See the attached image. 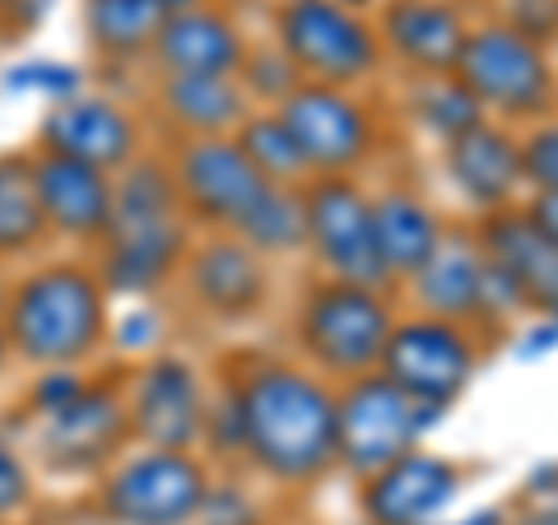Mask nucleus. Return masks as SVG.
I'll return each mask as SVG.
<instances>
[{"label":"nucleus","instance_id":"nucleus-1","mask_svg":"<svg viewBox=\"0 0 558 525\" xmlns=\"http://www.w3.org/2000/svg\"><path fill=\"white\" fill-rule=\"evenodd\" d=\"M247 451L279 479H312L340 451V410L317 381L284 367L256 373L238 391Z\"/></svg>","mask_w":558,"mask_h":525},{"label":"nucleus","instance_id":"nucleus-2","mask_svg":"<svg viewBox=\"0 0 558 525\" xmlns=\"http://www.w3.org/2000/svg\"><path fill=\"white\" fill-rule=\"evenodd\" d=\"M178 252L172 196L159 168H135L131 182L112 196L108 219V284L121 293H140L159 284Z\"/></svg>","mask_w":558,"mask_h":525},{"label":"nucleus","instance_id":"nucleus-3","mask_svg":"<svg viewBox=\"0 0 558 525\" xmlns=\"http://www.w3.org/2000/svg\"><path fill=\"white\" fill-rule=\"evenodd\" d=\"M102 326V303L89 274L80 270H47L28 279L14 297L10 330L20 349L38 363H70L89 354Z\"/></svg>","mask_w":558,"mask_h":525},{"label":"nucleus","instance_id":"nucleus-4","mask_svg":"<svg viewBox=\"0 0 558 525\" xmlns=\"http://www.w3.org/2000/svg\"><path fill=\"white\" fill-rule=\"evenodd\" d=\"M340 456L359 475H381L391 461L410 456L414 437L433 424V410L410 400L387 377H368L340 400Z\"/></svg>","mask_w":558,"mask_h":525},{"label":"nucleus","instance_id":"nucleus-5","mask_svg":"<svg viewBox=\"0 0 558 525\" xmlns=\"http://www.w3.org/2000/svg\"><path fill=\"white\" fill-rule=\"evenodd\" d=\"M303 340L336 373H363L387 354L391 321L363 284H330L312 293L303 312Z\"/></svg>","mask_w":558,"mask_h":525},{"label":"nucleus","instance_id":"nucleus-6","mask_svg":"<svg viewBox=\"0 0 558 525\" xmlns=\"http://www.w3.org/2000/svg\"><path fill=\"white\" fill-rule=\"evenodd\" d=\"M461 89L475 102H494L502 112H531L549 98V65L531 38L512 28L470 33L457 61Z\"/></svg>","mask_w":558,"mask_h":525},{"label":"nucleus","instance_id":"nucleus-7","mask_svg":"<svg viewBox=\"0 0 558 525\" xmlns=\"http://www.w3.org/2000/svg\"><path fill=\"white\" fill-rule=\"evenodd\" d=\"M279 38L284 57L317 80H354L377 61L373 33L336 0H289L279 14Z\"/></svg>","mask_w":558,"mask_h":525},{"label":"nucleus","instance_id":"nucleus-8","mask_svg":"<svg viewBox=\"0 0 558 525\" xmlns=\"http://www.w3.org/2000/svg\"><path fill=\"white\" fill-rule=\"evenodd\" d=\"M381 363H387L391 387H400L410 400H418V405H428V410L457 400L465 391V381H470V367H475L465 340L442 321L400 326L396 335L387 340Z\"/></svg>","mask_w":558,"mask_h":525},{"label":"nucleus","instance_id":"nucleus-9","mask_svg":"<svg viewBox=\"0 0 558 525\" xmlns=\"http://www.w3.org/2000/svg\"><path fill=\"white\" fill-rule=\"evenodd\" d=\"M205 502V475L182 451L131 461L108 488V512L121 525H182Z\"/></svg>","mask_w":558,"mask_h":525},{"label":"nucleus","instance_id":"nucleus-10","mask_svg":"<svg viewBox=\"0 0 558 525\" xmlns=\"http://www.w3.org/2000/svg\"><path fill=\"white\" fill-rule=\"evenodd\" d=\"M307 209V237L322 247V256L344 274V284H377L387 279L373 242V205L349 182H322L303 200Z\"/></svg>","mask_w":558,"mask_h":525},{"label":"nucleus","instance_id":"nucleus-11","mask_svg":"<svg viewBox=\"0 0 558 525\" xmlns=\"http://www.w3.org/2000/svg\"><path fill=\"white\" fill-rule=\"evenodd\" d=\"M182 191L201 215L242 233V223L260 209V200L275 191V182L260 178L247 154L229 145V139H201L182 159Z\"/></svg>","mask_w":558,"mask_h":525},{"label":"nucleus","instance_id":"nucleus-12","mask_svg":"<svg viewBox=\"0 0 558 525\" xmlns=\"http://www.w3.org/2000/svg\"><path fill=\"white\" fill-rule=\"evenodd\" d=\"M279 121L289 126L307 168H326V172L349 168V163H359L363 145H368V121H363V112L344 94L326 89V84L293 89L284 98Z\"/></svg>","mask_w":558,"mask_h":525},{"label":"nucleus","instance_id":"nucleus-13","mask_svg":"<svg viewBox=\"0 0 558 525\" xmlns=\"http://www.w3.org/2000/svg\"><path fill=\"white\" fill-rule=\"evenodd\" d=\"M457 493V469L438 456H400L368 488V516L377 525H424Z\"/></svg>","mask_w":558,"mask_h":525},{"label":"nucleus","instance_id":"nucleus-14","mask_svg":"<svg viewBox=\"0 0 558 525\" xmlns=\"http://www.w3.org/2000/svg\"><path fill=\"white\" fill-rule=\"evenodd\" d=\"M43 139L51 154L89 168H117L126 163V154L135 149V131L112 102L102 98H80V102H61L57 112L43 121Z\"/></svg>","mask_w":558,"mask_h":525},{"label":"nucleus","instance_id":"nucleus-15","mask_svg":"<svg viewBox=\"0 0 558 525\" xmlns=\"http://www.w3.org/2000/svg\"><path fill=\"white\" fill-rule=\"evenodd\" d=\"M33 191H38L43 219H51L61 233H98L112 219V191L102 182V172L89 163L47 154L43 163H33Z\"/></svg>","mask_w":558,"mask_h":525},{"label":"nucleus","instance_id":"nucleus-16","mask_svg":"<svg viewBox=\"0 0 558 525\" xmlns=\"http://www.w3.org/2000/svg\"><path fill=\"white\" fill-rule=\"evenodd\" d=\"M135 428L159 451H182L201 432V387L182 363H154L140 377Z\"/></svg>","mask_w":558,"mask_h":525},{"label":"nucleus","instance_id":"nucleus-17","mask_svg":"<svg viewBox=\"0 0 558 525\" xmlns=\"http://www.w3.org/2000/svg\"><path fill=\"white\" fill-rule=\"evenodd\" d=\"M484 247H488V260L512 279L526 303L558 312V247L535 229L531 215L488 219Z\"/></svg>","mask_w":558,"mask_h":525},{"label":"nucleus","instance_id":"nucleus-18","mask_svg":"<svg viewBox=\"0 0 558 525\" xmlns=\"http://www.w3.org/2000/svg\"><path fill=\"white\" fill-rule=\"evenodd\" d=\"M154 47H159V61L172 65L178 75H229L242 61V42L233 24L209 10L172 14Z\"/></svg>","mask_w":558,"mask_h":525},{"label":"nucleus","instance_id":"nucleus-19","mask_svg":"<svg viewBox=\"0 0 558 525\" xmlns=\"http://www.w3.org/2000/svg\"><path fill=\"white\" fill-rule=\"evenodd\" d=\"M451 178H457V186L470 200L502 205L526 172H521V149L508 135L488 126H470L465 135L451 139Z\"/></svg>","mask_w":558,"mask_h":525},{"label":"nucleus","instance_id":"nucleus-20","mask_svg":"<svg viewBox=\"0 0 558 525\" xmlns=\"http://www.w3.org/2000/svg\"><path fill=\"white\" fill-rule=\"evenodd\" d=\"M387 33L391 47L418 70H447L461 61L465 47V28L438 0H400L387 14Z\"/></svg>","mask_w":558,"mask_h":525},{"label":"nucleus","instance_id":"nucleus-21","mask_svg":"<svg viewBox=\"0 0 558 525\" xmlns=\"http://www.w3.org/2000/svg\"><path fill=\"white\" fill-rule=\"evenodd\" d=\"M373 242L387 274H418L442 247L438 219L410 196H381L373 205Z\"/></svg>","mask_w":558,"mask_h":525},{"label":"nucleus","instance_id":"nucleus-22","mask_svg":"<svg viewBox=\"0 0 558 525\" xmlns=\"http://www.w3.org/2000/svg\"><path fill=\"white\" fill-rule=\"evenodd\" d=\"M196 293L205 297V307L238 317V312H252L260 303L266 274H260L256 256L247 247H238V242H215V247H205L196 260Z\"/></svg>","mask_w":558,"mask_h":525},{"label":"nucleus","instance_id":"nucleus-23","mask_svg":"<svg viewBox=\"0 0 558 525\" xmlns=\"http://www.w3.org/2000/svg\"><path fill=\"white\" fill-rule=\"evenodd\" d=\"M418 293L433 312L442 317H465L480 312V289H484V256H475L465 242H442L433 260L418 270Z\"/></svg>","mask_w":558,"mask_h":525},{"label":"nucleus","instance_id":"nucleus-24","mask_svg":"<svg viewBox=\"0 0 558 525\" xmlns=\"http://www.w3.org/2000/svg\"><path fill=\"white\" fill-rule=\"evenodd\" d=\"M89 33L112 57H135L149 42H159L163 24L172 20L163 0H89Z\"/></svg>","mask_w":558,"mask_h":525},{"label":"nucleus","instance_id":"nucleus-25","mask_svg":"<svg viewBox=\"0 0 558 525\" xmlns=\"http://www.w3.org/2000/svg\"><path fill=\"white\" fill-rule=\"evenodd\" d=\"M47 418H51V447L75 451L80 461L102 456V451H108V442L117 437V428H121V410L112 405V395H102V391H98V395L80 391L65 410L47 414Z\"/></svg>","mask_w":558,"mask_h":525},{"label":"nucleus","instance_id":"nucleus-26","mask_svg":"<svg viewBox=\"0 0 558 525\" xmlns=\"http://www.w3.org/2000/svg\"><path fill=\"white\" fill-rule=\"evenodd\" d=\"M168 102H172V112H178V121H186V126L219 131V126H229V121H238L242 89L223 75H178L168 84Z\"/></svg>","mask_w":558,"mask_h":525},{"label":"nucleus","instance_id":"nucleus-27","mask_svg":"<svg viewBox=\"0 0 558 525\" xmlns=\"http://www.w3.org/2000/svg\"><path fill=\"white\" fill-rule=\"evenodd\" d=\"M43 223L47 219L33 191V168L20 159H0V252L28 247Z\"/></svg>","mask_w":558,"mask_h":525},{"label":"nucleus","instance_id":"nucleus-28","mask_svg":"<svg viewBox=\"0 0 558 525\" xmlns=\"http://www.w3.org/2000/svg\"><path fill=\"white\" fill-rule=\"evenodd\" d=\"M238 149L247 154L252 168H256L266 182H275V186L289 182V178H299V172L307 168L303 154H299V145H293L289 126H284L279 117H252L247 126H242Z\"/></svg>","mask_w":558,"mask_h":525},{"label":"nucleus","instance_id":"nucleus-29","mask_svg":"<svg viewBox=\"0 0 558 525\" xmlns=\"http://www.w3.org/2000/svg\"><path fill=\"white\" fill-rule=\"evenodd\" d=\"M242 237H247L252 247H266V252H293L307 237V209H303V200L293 196V191L275 186L270 196L260 200L256 215L242 223Z\"/></svg>","mask_w":558,"mask_h":525},{"label":"nucleus","instance_id":"nucleus-30","mask_svg":"<svg viewBox=\"0 0 558 525\" xmlns=\"http://www.w3.org/2000/svg\"><path fill=\"white\" fill-rule=\"evenodd\" d=\"M418 121L447 139H457L470 126H480V102L461 89V80L457 84H424V89H418Z\"/></svg>","mask_w":558,"mask_h":525},{"label":"nucleus","instance_id":"nucleus-31","mask_svg":"<svg viewBox=\"0 0 558 525\" xmlns=\"http://www.w3.org/2000/svg\"><path fill=\"white\" fill-rule=\"evenodd\" d=\"M521 172L539 191H558V126H545L539 135H531V145L521 149Z\"/></svg>","mask_w":558,"mask_h":525},{"label":"nucleus","instance_id":"nucleus-32","mask_svg":"<svg viewBox=\"0 0 558 525\" xmlns=\"http://www.w3.org/2000/svg\"><path fill=\"white\" fill-rule=\"evenodd\" d=\"M293 65L289 57H279V51H270V57H256L247 65V75H252V89L260 94H293Z\"/></svg>","mask_w":558,"mask_h":525},{"label":"nucleus","instance_id":"nucleus-33","mask_svg":"<svg viewBox=\"0 0 558 525\" xmlns=\"http://www.w3.org/2000/svg\"><path fill=\"white\" fill-rule=\"evenodd\" d=\"M28 493V475H24V465L14 461V451L0 442V516H10L14 506L24 502Z\"/></svg>","mask_w":558,"mask_h":525},{"label":"nucleus","instance_id":"nucleus-34","mask_svg":"<svg viewBox=\"0 0 558 525\" xmlns=\"http://www.w3.org/2000/svg\"><path fill=\"white\" fill-rule=\"evenodd\" d=\"M531 223L558 247V191H539L535 205H531Z\"/></svg>","mask_w":558,"mask_h":525},{"label":"nucleus","instance_id":"nucleus-35","mask_svg":"<svg viewBox=\"0 0 558 525\" xmlns=\"http://www.w3.org/2000/svg\"><path fill=\"white\" fill-rule=\"evenodd\" d=\"M47 5H51V0H0V10H5V20H10V24H20V28L38 24L43 14H47Z\"/></svg>","mask_w":558,"mask_h":525},{"label":"nucleus","instance_id":"nucleus-36","mask_svg":"<svg viewBox=\"0 0 558 525\" xmlns=\"http://www.w3.org/2000/svg\"><path fill=\"white\" fill-rule=\"evenodd\" d=\"M163 5H168V14H182V10L196 5V0H163Z\"/></svg>","mask_w":558,"mask_h":525},{"label":"nucleus","instance_id":"nucleus-37","mask_svg":"<svg viewBox=\"0 0 558 525\" xmlns=\"http://www.w3.org/2000/svg\"><path fill=\"white\" fill-rule=\"evenodd\" d=\"M535 525H558V512H549V516H539Z\"/></svg>","mask_w":558,"mask_h":525},{"label":"nucleus","instance_id":"nucleus-38","mask_svg":"<svg viewBox=\"0 0 558 525\" xmlns=\"http://www.w3.org/2000/svg\"><path fill=\"white\" fill-rule=\"evenodd\" d=\"M465 525H494V516H475V521H465Z\"/></svg>","mask_w":558,"mask_h":525}]
</instances>
